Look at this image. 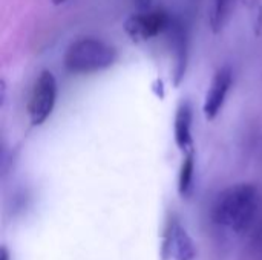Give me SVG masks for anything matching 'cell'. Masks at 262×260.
<instances>
[{
  "instance_id": "obj_6",
  "label": "cell",
  "mask_w": 262,
  "mask_h": 260,
  "mask_svg": "<svg viewBox=\"0 0 262 260\" xmlns=\"http://www.w3.org/2000/svg\"><path fill=\"white\" fill-rule=\"evenodd\" d=\"M166 247L173 260H193L196 257V250L190 236L177 219L169 222Z\"/></svg>"
},
{
  "instance_id": "obj_2",
  "label": "cell",
  "mask_w": 262,
  "mask_h": 260,
  "mask_svg": "<svg viewBox=\"0 0 262 260\" xmlns=\"http://www.w3.org/2000/svg\"><path fill=\"white\" fill-rule=\"evenodd\" d=\"M117 58L118 54L114 46L94 37H84L71 43L63 61L69 72L89 75L109 69L115 64Z\"/></svg>"
},
{
  "instance_id": "obj_8",
  "label": "cell",
  "mask_w": 262,
  "mask_h": 260,
  "mask_svg": "<svg viewBox=\"0 0 262 260\" xmlns=\"http://www.w3.org/2000/svg\"><path fill=\"white\" fill-rule=\"evenodd\" d=\"M239 0H210L209 6V26L218 34L229 23L230 17L235 12V8Z\"/></svg>"
},
{
  "instance_id": "obj_9",
  "label": "cell",
  "mask_w": 262,
  "mask_h": 260,
  "mask_svg": "<svg viewBox=\"0 0 262 260\" xmlns=\"http://www.w3.org/2000/svg\"><path fill=\"white\" fill-rule=\"evenodd\" d=\"M193 178H195V153L190 149L186 152V156L180 169V176H178V190L181 196H187L192 192Z\"/></svg>"
},
{
  "instance_id": "obj_4",
  "label": "cell",
  "mask_w": 262,
  "mask_h": 260,
  "mask_svg": "<svg viewBox=\"0 0 262 260\" xmlns=\"http://www.w3.org/2000/svg\"><path fill=\"white\" fill-rule=\"evenodd\" d=\"M170 15L163 9H152L130 15L124 29L134 40H150L170 26Z\"/></svg>"
},
{
  "instance_id": "obj_10",
  "label": "cell",
  "mask_w": 262,
  "mask_h": 260,
  "mask_svg": "<svg viewBox=\"0 0 262 260\" xmlns=\"http://www.w3.org/2000/svg\"><path fill=\"white\" fill-rule=\"evenodd\" d=\"M149 2H150V0H137V3H138L140 6H143V8H147V6H149Z\"/></svg>"
},
{
  "instance_id": "obj_5",
  "label": "cell",
  "mask_w": 262,
  "mask_h": 260,
  "mask_svg": "<svg viewBox=\"0 0 262 260\" xmlns=\"http://www.w3.org/2000/svg\"><path fill=\"white\" fill-rule=\"evenodd\" d=\"M232 84H233V72L230 66L220 67L212 77V81L209 84V89L204 97V104H203V112L209 121L215 120L220 115L226 103V98L232 89Z\"/></svg>"
},
{
  "instance_id": "obj_11",
  "label": "cell",
  "mask_w": 262,
  "mask_h": 260,
  "mask_svg": "<svg viewBox=\"0 0 262 260\" xmlns=\"http://www.w3.org/2000/svg\"><path fill=\"white\" fill-rule=\"evenodd\" d=\"M66 0H52V3L54 5H61V3H64Z\"/></svg>"
},
{
  "instance_id": "obj_7",
  "label": "cell",
  "mask_w": 262,
  "mask_h": 260,
  "mask_svg": "<svg viewBox=\"0 0 262 260\" xmlns=\"http://www.w3.org/2000/svg\"><path fill=\"white\" fill-rule=\"evenodd\" d=\"M192 123H193V109L190 101H181L173 121V136L177 146L187 152L192 149Z\"/></svg>"
},
{
  "instance_id": "obj_3",
  "label": "cell",
  "mask_w": 262,
  "mask_h": 260,
  "mask_svg": "<svg viewBox=\"0 0 262 260\" xmlns=\"http://www.w3.org/2000/svg\"><path fill=\"white\" fill-rule=\"evenodd\" d=\"M57 92L58 87L54 74L48 69L41 70L28 101V115L32 126H41L51 116L57 103Z\"/></svg>"
},
{
  "instance_id": "obj_12",
  "label": "cell",
  "mask_w": 262,
  "mask_h": 260,
  "mask_svg": "<svg viewBox=\"0 0 262 260\" xmlns=\"http://www.w3.org/2000/svg\"><path fill=\"white\" fill-rule=\"evenodd\" d=\"M3 260H8V254H6V251L3 253Z\"/></svg>"
},
{
  "instance_id": "obj_1",
  "label": "cell",
  "mask_w": 262,
  "mask_h": 260,
  "mask_svg": "<svg viewBox=\"0 0 262 260\" xmlns=\"http://www.w3.org/2000/svg\"><path fill=\"white\" fill-rule=\"evenodd\" d=\"M259 202V192L255 185L235 184L218 195L212 218L216 225L235 233H243L253 224Z\"/></svg>"
}]
</instances>
